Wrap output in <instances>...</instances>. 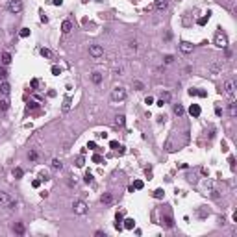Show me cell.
Returning a JSON list of instances; mask_svg holds the SVG:
<instances>
[{
  "mask_svg": "<svg viewBox=\"0 0 237 237\" xmlns=\"http://www.w3.org/2000/svg\"><path fill=\"white\" fill-rule=\"evenodd\" d=\"M126 98V89L124 87H113L111 91V100L113 102H122Z\"/></svg>",
  "mask_w": 237,
  "mask_h": 237,
  "instance_id": "obj_2",
  "label": "cell"
},
{
  "mask_svg": "<svg viewBox=\"0 0 237 237\" xmlns=\"http://www.w3.org/2000/svg\"><path fill=\"white\" fill-rule=\"evenodd\" d=\"M72 209L76 215H85L87 213V204L83 202V200H76V202L72 204Z\"/></svg>",
  "mask_w": 237,
  "mask_h": 237,
  "instance_id": "obj_4",
  "label": "cell"
},
{
  "mask_svg": "<svg viewBox=\"0 0 237 237\" xmlns=\"http://www.w3.org/2000/svg\"><path fill=\"white\" fill-rule=\"evenodd\" d=\"M87 148H93V150H97V143H93V141H91V143L87 145Z\"/></svg>",
  "mask_w": 237,
  "mask_h": 237,
  "instance_id": "obj_47",
  "label": "cell"
},
{
  "mask_svg": "<svg viewBox=\"0 0 237 237\" xmlns=\"http://www.w3.org/2000/svg\"><path fill=\"white\" fill-rule=\"evenodd\" d=\"M161 102H163V104H167V102H170V93H167V91H165V93L161 95Z\"/></svg>",
  "mask_w": 237,
  "mask_h": 237,
  "instance_id": "obj_28",
  "label": "cell"
},
{
  "mask_svg": "<svg viewBox=\"0 0 237 237\" xmlns=\"http://www.w3.org/2000/svg\"><path fill=\"white\" fill-rule=\"evenodd\" d=\"M180 50H181L183 54H191V52H193V44L187 43V41H181V43H180Z\"/></svg>",
  "mask_w": 237,
  "mask_h": 237,
  "instance_id": "obj_10",
  "label": "cell"
},
{
  "mask_svg": "<svg viewBox=\"0 0 237 237\" xmlns=\"http://www.w3.org/2000/svg\"><path fill=\"white\" fill-rule=\"evenodd\" d=\"M89 54L95 59H100V58L104 56V48L100 47V44H91V47H89Z\"/></svg>",
  "mask_w": 237,
  "mask_h": 237,
  "instance_id": "obj_6",
  "label": "cell"
},
{
  "mask_svg": "<svg viewBox=\"0 0 237 237\" xmlns=\"http://www.w3.org/2000/svg\"><path fill=\"white\" fill-rule=\"evenodd\" d=\"M70 30H72V22H70V21H63V24H61V32H63V33H69Z\"/></svg>",
  "mask_w": 237,
  "mask_h": 237,
  "instance_id": "obj_19",
  "label": "cell"
},
{
  "mask_svg": "<svg viewBox=\"0 0 237 237\" xmlns=\"http://www.w3.org/2000/svg\"><path fill=\"white\" fill-rule=\"evenodd\" d=\"M122 226H124L126 230H133V228H135V220H133V219H126Z\"/></svg>",
  "mask_w": 237,
  "mask_h": 237,
  "instance_id": "obj_22",
  "label": "cell"
},
{
  "mask_svg": "<svg viewBox=\"0 0 237 237\" xmlns=\"http://www.w3.org/2000/svg\"><path fill=\"white\" fill-rule=\"evenodd\" d=\"M100 202H102V204H106V206L113 204V195H111V193H104L102 196H100Z\"/></svg>",
  "mask_w": 237,
  "mask_h": 237,
  "instance_id": "obj_12",
  "label": "cell"
},
{
  "mask_svg": "<svg viewBox=\"0 0 237 237\" xmlns=\"http://www.w3.org/2000/svg\"><path fill=\"white\" fill-rule=\"evenodd\" d=\"M52 74H54V76H59V74H61V69H59L58 65H54V67H52Z\"/></svg>",
  "mask_w": 237,
  "mask_h": 237,
  "instance_id": "obj_34",
  "label": "cell"
},
{
  "mask_svg": "<svg viewBox=\"0 0 237 237\" xmlns=\"http://www.w3.org/2000/svg\"><path fill=\"white\" fill-rule=\"evenodd\" d=\"M174 115H178V117H181V115H183L185 113V108H183V106H181V104H174Z\"/></svg>",
  "mask_w": 237,
  "mask_h": 237,
  "instance_id": "obj_17",
  "label": "cell"
},
{
  "mask_svg": "<svg viewBox=\"0 0 237 237\" xmlns=\"http://www.w3.org/2000/svg\"><path fill=\"white\" fill-rule=\"evenodd\" d=\"M9 204H11V196L0 191V208H9Z\"/></svg>",
  "mask_w": 237,
  "mask_h": 237,
  "instance_id": "obj_7",
  "label": "cell"
},
{
  "mask_svg": "<svg viewBox=\"0 0 237 237\" xmlns=\"http://www.w3.org/2000/svg\"><path fill=\"white\" fill-rule=\"evenodd\" d=\"M32 185H33V187H35V189H37V187H39V185H41V180H33V181H32Z\"/></svg>",
  "mask_w": 237,
  "mask_h": 237,
  "instance_id": "obj_46",
  "label": "cell"
},
{
  "mask_svg": "<svg viewBox=\"0 0 237 237\" xmlns=\"http://www.w3.org/2000/svg\"><path fill=\"white\" fill-rule=\"evenodd\" d=\"M52 4H54V6H61L63 0H52Z\"/></svg>",
  "mask_w": 237,
  "mask_h": 237,
  "instance_id": "obj_49",
  "label": "cell"
},
{
  "mask_svg": "<svg viewBox=\"0 0 237 237\" xmlns=\"http://www.w3.org/2000/svg\"><path fill=\"white\" fill-rule=\"evenodd\" d=\"M224 93L234 100V97H235V82L234 80H226L224 82Z\"/></svg>",
  "mask_w": 237,
  "mask_h": 237,
  "instance_id": "obj_5",
  "label": "cell"
},
{
  "mask_svg": "<svg viewBox=\"0 0 237 237\" xmlns=\"http://www.w3.org/2000/svg\"><path fill=\"white\" fill-rule=\"evenodd\" d=\"M19 35H21V37H28V35H30V30H28V28H22Z\"/></svg>",
  "mask_w": 237,
  "mask_h": 237,
  "instance_id": "obj_37",
  "label": "cell"
},
{
  "mask_svg": "<svg viewBox=\"0 0 237 237\" xmlns=\"http://www.w3.org/2000/svg\"><path fill=\"white\" fill-rule=\"evenodd\" d=\"M0 61H2V65H9V63H11V54H9V52H2Z\"/></svg>",
  "mask_w": 237,
  "mask_h": 237,
  "instance_id": "obj_15",
  "label": "cell"
},
{
  "mask_svg": "<svg viewBox=\"0 0 237 237\" xmlns=\"http://www.w3.org/2000/svg\"><path fill=\"white\" fill-rule=\"evenodd\" d=\"M52 169H54V170H61V169H63L61 159H52Z\"/></svg>",
  "mask_w": 237,
  "mask_h": 237,
  "instance_id": "obj_23",
  "label": "cell"
},
{
  "mask_svg": "<svg viewBox=\"0 0 237 237\" xmlns=\"http://www.w3.org/2000/svg\"><path fill=\"white\" fill-rule=\"evenodd\" d=\"M13 231H15V234H19V235H22L24 234V224L22 222H15L13 224Z\"/></svg>",
  "mask_w": 237,
  "mask_h": 237,
  "instance_id": "obj_18",
  "label": "cell"
},
{
  "mask_svg": "<svg viewBox=\"0 0 237 237\" xmlns=\"http://www.w3.org/2000/svg\"><path fill=\"white\" fill-rule=\"evenodd\" d=\"M145 104H148V106L154 104V98H152V97H147V98H145Z\"/></svg>",
  "mask_w": 237,
  "mask_h": 237,
  "instance_id": "obj_45",
  "label": "cell"
},
{
  "mask_svg": "<svg viewBox=\"0 0 237 237\" xmlns=\"http://www.w3.org/2000/svg\"><path fill=\"white\" fill-rule=\"evenodd\" d=\"M172 61H174V56H170V54H169V56H165V63H167V65L172 63Z\"/></svg>",
  "mask_w": 237,
  "mask_h": 237,
  "instance_id": "obj_41",
  "label": "cell"
},
{
  "mask_svg": "<svg viewBox=\"0 0 237 237\" xmlns=\"http://www.w3.org/2000/svg\"><path fill=\"white\" fill-rule=\"evenodd\" d=\"M0 93H2L4 97H8V95L11 93V85H9L6 80H2V83H0Z\"/></svg>",
  "mask_w": 237,
  "mask_h": 237,
  "instance_id": "obj_9",
  "label": "cell"
},
{
  "mask_svg": "<svg viewBox=\"0 0 237 237\" xmlns=\"http://www.w3.org/2000/svg\"><path fill=\"white\" fill-rule=\"evenodd\" d=\"M93 161H95V163H102V158H100L98 154H95L93 156Z\"/></svg>",
  "mask_w": 237,
  "mask_h": 237,
  "instance_id": "obj_43",
  "label": "cell"
},
{
  "mask_svg": "<svg viewBox=\"0 0 237 237\" xmlns=\"http://www.w3.org/2000/svg\"><path fill=\"white\" fill-rule=\"evenodd\" d=\"M22 0H9V4H8V9H9V13H21L22 11Z\"/></svg>",
  "mask_w": 237,
  "mask_h": 237,
  "instance_id": "obj_3",
  "label": "cell"
},
{
  "mask_svg": "<svg viewBox=\"0 0 237 237\" xmlns=\"http://www.w3.org/2000/svg\"><path fill=\"white\" fill-rule=\"evenodd\" d=\"M215 44L219 48H226V47H228V35L219 30V32L215 33Z\"/></svg>",
  "mask_w": 237,
  "mask_h": 237,
  "instance_id": "obj_1",
  "label": "cell"
},
{
  "mask_svg": "<svg viewBox=\"0 0 237 237\" xmlns=\"http://www.w3.org/2000/svg\"><path fill=\"white\" fill-rule=\"evenodd\" d=\"M163 195H165V193H163V189H156V191H154V198H158V200H159V198H163Z\"/></svg>",
  "mask_w": 237,
  "mask_h": 237,
  "instance_id": "obj_31",
  "label": "cell"
},
{
  "mask_svg": "<svg viewBox=\"0 0 237 237\" xmlns=\"http://www.w3.org/2000/svg\"><path fill=\"white\" fill-rule=\"evenodd\" d=\"M109 147H111L113 150H119V152H120V154H122V152H124V148H122V147H120V145L117 143V141H111V143H109Z\"/></svg>",
  "mask_w": 237,
  "mask_h": 237,
  "instance_id": "obj_24",
  "label": "cell"
},
{
  "mask_svg": "<svg viewBox=\"0 0 237 237\" xmlns=\"http://www.w3.org/2000/svg\"><path fill=\"white\" fill-rule=\"evenodd\" d=\"M39 52H41V56H43V58H52V52H50L48 48H41Z\"/></svg>",
  "mask_w": 237,
  "mask_h": 237,
  "instance_id": "obj_29",
  "label": "cell"
},
{
  "mask_svg": "<svg viewBox=\"0 0 237 237\" xmlns=\"http://www.w3.org/2000/svg\"><path fill=\"white\" fill-rule=\"evenodd\" d=\"M143 187H145V183H143L141 180H137V181L133 183V189H143Z\"/></svg>",
  "mask_w": 237,
  "mask_h": 237,
  "instance_id": "obj_36",
  "label": "cell"
},
{
  "mask_svg": "<svg viewBox=\"0 0 237 237\" xmlns=\"http://www.w3.org/2000/svg\"><path fill=\"white\" fill-rule=\"evenodd\" d=\"M69 109H70V98L67 97L65 98V104H63V111H69Z\"/></svg>",
  "mask_w": 237,
  "mask_h": 237,
  "instance_id": "obj_33",
  "label": "cell"
},
{
  "mask_svg": "<svg viewBox=\"0 0 237 237\" xmlns=\"http://www.w3.org/2000/svg\"><path fill=\"white\" fill-rule=\"evenodd\" d=\"M35 108H37V102H32V104L28 106V109H35Z\"/></svg>",
  "mask_w": 237,
  "mask_h": 237,
  "instance_id": "obj_50",
  "label": "cell"
},
{
  "mask_svg": "<svg viewBox=\"0 0 237 237\" xmlns=\"http://www.w3.org/2000/svg\"><path fill=\"white\" fill-rule=\"evenodd\" d=\"M85 181H87V183L93 181V174H91V172H85Z\"/></svg>",
  "mask_w": 237,
  "mask_h": 237,
  "instance_id": "obj_40",
  "label": "cell"
},
{
  "mask_svg": "<svg viewBox=\"0 0 237 237\" xmlns=\"http://www.w3.org/2000/svg\"><path fill=\"white\" fill-rule=\"evenodd\" d=\"M28 158H30V161H35L39 158V154H37V150H30V154H28Z\"/></svg>",
  "mask_w": 237,
  "mask_h": 237,
  "instance_id": "obj_30",
  "label": "cell"
},
{
  "mask_svg": "<svg viewBox=\"0 0 237 237\" xmlns=\"http://www.w3.org/2000/svg\"><path fill=\"white\" fill-rule=\"evenodd\" d=\"M124 124H126V117L124 115H117V117H115V126H117V128H122Z\"/></svg>",
  "mask_w": 237,
  "mask_h": 237,
  "instance_id": "obj_14",
  "label": "cell"
},
{
  "mask_svg": "<svg viewBox=\"0 0 237 237\" xmlns=\"http://www.w3.org/2000/svg\"><path fill=\"white\" fill-rule=\"evenodd\" d=\"M198 215H200V217H206L208 213H206V209H198Z\"/></svg>",
  "mask_w": 237,
  "mask_h": 237,
  "instance_id": "obj_51",
  "label": "cell"
},
{
  "mask_svg": "<svg viewBox=\"0 0 237 237\" xmlns=\"http://www.w3.org/2000/svg\"><path fill=\"white\" fill-rule=\"evenodd\" d=\"M76 167H83V158H82V156L76 158Z\"/></svg>",
  "mask_w": 237,
  "mask_h": 237,
  "instance_id": "obj_39",
  "label": "cell"
},
{
  "mask_svg": "<svg viewBox=\"0 0 237 237\" xmlns=\"http://www.w3.org/2000/svg\"><path fill=\"white\" fill-rule=\"evenodd\" d=\"M6 76H8V70L4 67H0V80H6Z\"/></svg>",
  "mask_w": 237,
  "mask_h": 237,
  "instance_id": "obj_35",
  "label": "cell"
},
{
  "mask_svg": "<svg viewBox=\"0 0 237 237\" xmlns=\"http://www.w3.org/2000/svg\"><path fill=\"white\" fill-rule=\"evenodd\" d=\"M8 109H9V100L0 98V111H8Z\"/></svg>",
  "mask_w": 237,
  "mask_h": 237,
  "instance_id": "obj_21",
  "label": "cell"
},
{
  "mask_svg": "<svg viewBox=\"0 0 237 237\" xmlns=\"http://www.w3.org/2000/svg\"><path fill=\"white\" fill-rule=\"evenodd\" d=\"M196 93H198V91H196L195 87H193V89H189V95H191V97H196Z\"/></svg>",
  "mask_w": 237,
  "mask_h": 237,
  "instance_id": "obj_48",
  "label": "cell"
},
{
  "mask_svg": "<svg viewBox=\"0 0 237 237\" xmlns=\"http://www.w3.org/2000/svg\"><path fill=\"white\" fill-rule=\"evenodd\" d=\"M189 113H191V117H200L202 109H200V106H198V104H191V108H189Z\"/></svg>",
  "mask_w": 237,
  "mask_h": 237,
  "instance_id": "obj_11",
  "label": "cell"
},
{
  "mask_svg": "<svg viewBox=\"0 0 237 237\" xmlns=\"http://www.w3.org/2000/svg\"><path fill=\"white\" fill-rule=\"evenodd\" d=\"M128 50H130V52H137V43H135V41H128Z\"/></svg>",
  "mask_w": 237,
  "mask_h": 237,
  "instance_id": "obj_26",
  "label": "cell"
},
{
  "mask_svg": "<svg viewBox=\"0 0 237 237\" xmlns=\"http://www.w3.org/2000/svg\"><path fill=\"white\" fill-rule=\"evenodd\" d=\"M91 82H93L95 85H100V83H102V74H100V72H93V74H91Z\"/></svg>",
  "mask_w": 237,
  "mask_h": 237,
  "instance_id": "obj_13",
  "label": "cell"
},
{
  "mask_svg": "<svg viewBox=\"0 0 237 237\" xmlns=\"http://www.w3.org/2000/svg\"><path fill=\"white\" fill-rule=\"evenodd\" d=\"M167 6H169V0H154V8L158 11H165Z\"/></svg>",
  "mask_w": 237,
  "mask_h": 237,
  "instance_id": "obj_8",
  "label": "cell"
},
{
  "mask_svg": "<svg viewBox=\"0 0 237 237\" xmlns=\"http://www.w3.org/2000/svg\"><path fill=\"white\" fill-rule=\"evenodd\" d=\"M22 176H24V170H22L21 167H15V169H13V178H15V180H21Z\"/></svg>",
  "mask_w": 237,
  "mask_h": 237,
  "instance_id": "obj_20",
  "label": "cell"
},
{
  "mask_svg": "<svg viewBox=\"0 0 237 237\" xmlns=\"http://www.w3.org/2000/svg\"><path fill=\"white\" fill-rule=\"evenodd\" d=\"M133 87L137 89V91H143V89H145V85H143V82H139V80H135V82H133Z\"/></svg>",
  "mask_w": 237,
  "mask_h": 237,
  "instance_id": "obj_32",
  "label": "cell"
},
{
  "mask_svg": "<svg viewBox=\"0 0 237 237\" xmlns=\"http://www.w3.org/2000/svg\"><path fill=\"white\" fill-rule=\"evenodd\" d=\"M37 87H39V80L33 78V80H32V89H37Z\"/></svg>",
  "mask_w": 237,
  "mask_h": 237,
  "instance_id": "obj_42",
  "label": "cell"
},
{
  "mask_svg": "<svg viewBox=\"0 0 237 237\" xmlns=\"http://www.w3.org/2000/svg\"><path fill=\"white\" fill-rule=\"evenodd\" d=\"M161 222H165V226H169V228H172V226H174V220H172V217H170V215L161 217Z\"/></svg>",
  "mask_w": 237,
  "mask_h": 237,
  "instance_id": "obj_16",
  "label": "cell"
},
{
  "mask_svg": "<svg viewBox=\"0 0 237 237\" xmlns=\"http://www.w3.org/2000/svg\"><path fill=\"white\" fill-rule=\"evenodd\" d=\"M83 2H89V0H83Z\"/></svg>",
  "mask_w": 237,
  "mask_h": 237,
  "instance_id": "obj_52",
  "label": "cell"
},
{
  "mask_svg": "<svg viewBox=\"0 0 237 237\" xmlns=\"http://www.w3.org/2000/svg\"><path fill=\"white\" fill-rule=\"evenodd\" d=\"M228 163H230L231 169H235V158H234V156H230V158H228Z\"/></svg>",
  "mask_w": 237,
  "mask_h": 237,
  "instance_id": "obj_38",
  "label": "cell"
},
{
  "mask_svg": "<svg viewBox=\"0 0 237 237\" xmlns=\"http://www.w3.org/2000/svg\"><path fill=\"white\" fill-rule=\"evenodd\" d=\"M209 15H211V13L208 11V15H204V17H200V19H198V21H196V22H198L200 26H204V24H206V22L209 21Z\"/></svg>",
  "mask_w": 237,
  "mask_h": 237,
  "instance_id": "obj_25",
  "label": "cell"
},
{
  "mask_svg": "<svg viewBox=\"0 0 237 237\" xmlns=\"http://www.w3.org/2000/svg\"><path fill=\"white\" fill-rule=\"evenodd\" d=\"M230 117H237V106H235V102L230 104Z\"/></svg>",
  "mask_w": 237,
  "mask_h": 237,
  "instance_id": "obj_27",
  "label": "cell"
},
{
  "mask_svg": "<svg viewBox=\"0 0 237 237\" xmlns=\"http://www.w3.org/2000/svg\"><path fill=\"white\" fill-rule=\"evenodd\" d=\"M95 235H97V237H106V231H102V230H97V231H95Z\"/></svg>",
  "mask_w": 237,
  "mask_h": 237,
  "instance_id": "obj_44",
  "label": "cell"
}]
</instances>
